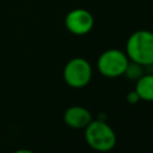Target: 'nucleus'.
Instances as JSON below:
<instances>
[{"label": "nucleus", "mask_w": 153, "mask_h": 153, "mask_svg": "<svg viewBox=\"0 0 153 153\" xmlns=\"http://www.w3.org/2000/svg\"><path fill=\"white\" fill-rule=\"evenodd\" d=\"M12 153H35V152L31 149H27V148H19V149L13 151Z\"/></svg>", "instance_id": "10"}, {"label": "nucleus", "mask_w": 153, "mask_h": 153, "mask_svg": "<svg viewBox=\"0 0 153 153\" xmlns=\"http://www.w3.org/2000/svg\"><path fill=\"white\" fill-rule=\"evenodd\" d=\"M116 134L104 120H92L85 128L86 143L97 152H109L116 145Z\"/></svg>", "instance_id": "2"}, {"label": "nucleus", "mask_w": 153, "mask_h": 153, "mask_svg": "<svg viewBox=\"0 0 153 153\" xmlns=\"http://www.w3.org/2000/svg\"><path fill=\"white\" fill-rule=\"evenodd\" d=\"M129 59L126 51L116 48L103 51L97 60V69L105 78H118L124 75V72L129 65Z\"/></svg>", "instance_id": "3"}, {"label": "nucleus", "mask_w": 153, "mask_h": 153, "mask_svg": "<svg viewBox=\"0 0 153 153\" xmlns=\"http://www.w3.org/2000/svg\"><path fill=\"white\" fill-rule=\"evenodd\" d=\"M65 123L73 129H85L92 121V114L81 105H72L63 114Z\"/></svg>", "instance_id": "6"}, {"label": "nucleus", "mask_w": 153, "mask_h": 153, "mask_svg": "<svg viewBox=\"0 0 153 153\" xmlns=\"http://www.w3.org/2000/svg\"><path fill=\"white\" fill-rule=\"evenodd\" d=\"M93 25L94 18L92 13L85 8L71 10L65 17L66 29L75 36H82L88 33L93 29Z\"/></svg>", "instance_id": "5"}, {"label": "nucleus", "mask_w": 153, "mask_h": 153, "mask_svg": "<svg viewBox=\"0 0 153 153\" xmlns=\"http://www.w3.org/2000/svg\"><path fill=\"white\" fill-rule=\"evenodd\" d=\"M126 54L131 62L142 67L153 66V32L149 30L133 32L127 39Z\"/></svg>", "instance_id": "1"}, {"label": "nucleus", "mask_w": 153, "mask_h": 153, "mask_svg": "<svg viewBox=\"0 0 153 153\" xmlns=\"http://www.w3.org/2000/svg\"><path fill=\"white\" fill-rule=\"evenodd\" d=\"M139 100H140V97H139V94L136 93L135 90H133V91L127 93V102L129 104H136Z\"/></svg>", "instance_id": "9"}, {"label": "nucleus", "mask_w": 153, "mask_h": 153, "mask_svg": "<svg viewBox=\"0 0 153 153\" xmlns=\"http://www.w3.org/2000/svg\"><path fill=\"white\" fill-rule=\"evenodd\" d=\"M91 63L84 57H73L63 67V80L72 88H82L92 79Z\"/></svg>", "instance_id": "4"}, {"label": "nucleus", "mask_w": 153, "mask_h": 153, "mask_svg": "<svg viewBox=\"0 0 153 153\" xmlns=\"http://www.w3.org/2000/svg\"><path fill=\"white\" fill-rule=\"evenodd\" d=\"M136 93L140 97V100L153 102V74L141 75L135 84Z\"/></svg>", "instance_id": "7"}, {"label": "nucleus", "mask_w": 153, "mask_h": 153, "mask_svg": "<svg viewBox=\"0 0 153 153\" xmlns=\"http://www.w3.org/2000/svg\"><path fill=\"white\" fill-rule=\"evenodd\" d=\"M152 128H153V122H152Z\"/></svg>", "instance_id": "11"}, {"label": "nucleus", "mask_w": 153, "mask_h": 153, "mask_svg": "<svg viewBox=\"0 0 153 153\" xmlns=\"http://www.w3.org/2000/svg\"><path fill=\"white\" fill-rule=\"evenodd\" d=\"M124 75L130 79V80H137L141 75H143V71H142V66H140L139 63H135V62H131L129 61V65L124 72Z\"/></svg>", "instance_id": "8"}]
</instances>
